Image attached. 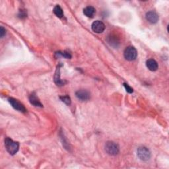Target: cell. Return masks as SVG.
Segmentation results:
<instances>
[{
	"label": "cell",
	"mask_w": 169,
	"mask_h": 169,
	"mask_svg": "<svg viewBox=\"0 0 169 169\" xmlns=\"http://www.w3.org/2000/svg\"><path fill=\"white\" fill-rule=\"evenodd\" d=\"M60 98L61 99V101L62 102H63L65 104H66L67 105H71V98H69V96H62L60 97Z\"/></svg>",
	"instance_id": "cell-15"
},
{
	"label": "cell",
	"mask_w": 169,
	"mask_h": 169,
	"mask_svg": "<svg viewBox=\"0 0 169 169\" xmlns=\"http://www.w3.org/2000/svg\"><path fill=\"white\" fill-rule=\"evenodd\" d=\"M54 13L56 15V16L58 17V18H62L63 16V10L62 7L60 6L57 5L54 8Z\"/></svg>",
	"instance_id": "cell-12"
},
{
	"label": "cell",
	"mask_w": 169,
	"mask_h": 169,
	"mask_svg": "<svg viewBox=\"0 0 169 169\" xmlns=\"http://www.w3.org/2000/svg\"><path fill=\"white\" fill-rule=\"evenodd\" d=\"M29 101L34 106H38V107H43L42 104L40 102V100H39L38 98L36 97L35 93H32L29 97Z\"/></svg>",
	"instance_id": "cell-10"
},
{
	"label": "cell",
	"mask_w": 169,
	"mask_h": 169,
	"mask_svg": "<svg viewBox=\"0 0 169 169\" xmlns=\"http://www.w3.org/2000/svg\"><path fill=\"white\" fill-rule=\"evenodd\" d=\"M95 12H96V10L92 6H88L83 10V13L85 14V15H86L87 17H90V18L93 17Z\"/></svg>",
	"instance_id": "cell-11"
},
{
	"label": "cell",
	"mask_w": 169,
	"mask_h": 169,
	"mask_svg": "<svg viewBox=\"0 0 169 169\" xmlns=\"http://www.w3.org/2000/svg\"><path fill=\"white\" fill-rule=\"evenodd\" d=\"M6 33V29H4L3 27H0V36H1V38H3L4 36H5Z\"/></svg>",
	"instance_id": "cell-17"
},
{
	"label": "cell",
	"mask_w": 169,
	"mask_h": 169,
	"mask_svg": "<svg viewBox=\"0 0 169 169\" xmlns=\"http://www.w3.org/2000/svg\"><path fill=\"white\" fill-rule=\"evenodd\" d=\"M59 71H60V68L57 69V70H56V74H55V77H54V81H55L56 84L57 85H58V86H62V85H64L65 82L63 81L60 79Z\"/></svg>",
	"instance_id": "cell-13"
},
{
	"label": "cell",
	"mask_w": 169,
	"mask_h": 169,
	"mask_svg": "<svg viewBox=\"0 0 169 169\" xmlns=\"http://www.w3.org/2000/svg\"><path fill=\"white\" fill-rule=\"evenodd\" d=\"M145 17L147 21H149L150 23H152V24L157 23V21H159V15H157V13L153 11L147 12Z\"/></svg>",
	"instance_id": "cell-7"
},
{
	"label": "cell",
	"mask_w": 169,
	"mask_h": 169,
	"mask_svg": "<svg viewBox=\"0 0 169 169\" xmlns=\"http://www.w3.org/2000/svg\"><path fill=\"white\" fill-rule=\"evenodd\" d=\"M146 66L151 71H155L158 69V63L153 59H149L147 60Z\"/></svg>",
	"instance_id": "cell-9"
},
{
	"label": "cell",
	"mask_w": 169,
	"mask_h": 169,
	"mask_svg": "<svg viewBox=\"0 0 169 169\" xmlns=\"http://www.w3.org/2000/svg\"><path fill=\"white\" fill-rule=\"evenodd\" d=\"M5 146L7 152L10 155H14L19 151V144L18 142L13 141L10 138L7 137L5 140Z\"/></svg>",
	"instance_id": "cell-1"
},
{
	"label": "cell",
	"mask_w": 169,
	"mask_h": 169,
	"mask_svg": "<svg viewBox=\"0 0 169 169\" xmlns=\"http://www.w3.org/2000/svg\"><path fill=\"white\" fill-rule=\"evenodd\" d=\"M137 156L143 161H147L151 157L150 151L145 147H140L137 149Z\"/></svg>",
	"instance_id": "cell-4"
},
{
	"label": "cell",
	"mask_w": 169,
	"mask_h": 169,
	"mask_svg": "<svg viewBox=\"0 0 169 169\" xmlns=\"http://www.w3.org/2000/svg\"><path fill=\"white\" fill-rule=\"evenodd\" d=\"M56 55L58 56V57H60V56H62V57H63L65 58L69 59L71 58V54L68 52L66 51H63V52H58L56 53Z\"/></svg>",
	"instance_id": "cell-14"
},
{
	"label": "cell",
	"mask_w": 169,
	"mask_h": 169,
	"mask_svg": "<svg viewBox=\"0 0 169 169\" xmlns=\"http://www.w3.org/2000/svg\"><path fill=\"white\" fill-rule=\"evenodd\" d=\"M8 101L12 106V107L17 111H19L21 112H27V109H26L23 104H21L19 101H17V99L14 98H10L8 99Z\"/></svg>",
	"instance_id": "cell-5"
},
{
	"label": "cell",
	"mask_w": 169,
	"mask_h": 169,
	"mask_svg": "<svg viewBox=\"0 0 169 169\" xmlns=\"http://www.w3.org/2000/svg\"><path fill=\"white\" fill-rule=\"evenodd\" d=\"M76 97L81 101H87L90 98V93L86 90H79L75 93Z\"/></svg>",
	"instance_id": "cell-8"
},
{
	"label": "cell",
	"mask_w": 169,
	"mask_h": 169,
	"mask_svg": "<svg viewBox=\"0 0 169 169\" xmlns=\"http://www.w3.org/2000/svg\"><path fill=\"white\" fill-rule=\"evenodd\" d=\"M124 86L125 87V90H126V91L129 93H132L133 92V89L130 86H129L127 83H124Z\"/></svg>",
	"instance_id": "cell-16"
},
{
	"label": "cell",
	"mask_w": 169,
	"mask_h": 169,
	"mask_svg": "<svg viewBox=\"0 0 169 169\" xmlns=\"http://www.w3.org/2000/svg\"><path fill=\"white\" fill-rule=\"evenodd\" d=\"M92 30L96 33H102L105 29V25L101 21H95L91 26Z\"/></svg>",
	"instance_id": "cell-6"
},
{
	"label": "cell",
	"mask_w": 169,
	"mask_h": 169,
	"mask_svg": "<svg viewBox=\"0 0 169 169\" xmlns=\"http://www.w3.org/2000/svg\"><path fill=\"white\" fill-rule=\"evenodd\" d=\"M124 58L128 60V61H133V60H136L137 58V50L133 46H128L124 50Z\"/></svg>",
	"instance_id": "cell-3"
},
{
	"label": "cell",
	"mask_w": 169,
	"mask_h": 169,
	"mask_svg": "<svg viewBox=\"0 0 169 169\" xmlns=\"http://www.w3.org/2000/svg\"><path fill=\"white\" fill-rule=\"evenodd\" d=\"M105 151L110 155H116L119 153V146L113 141H108L105 144Z\"/></svg>",
	"instance_id": "cell-2"
}]
</instances>
